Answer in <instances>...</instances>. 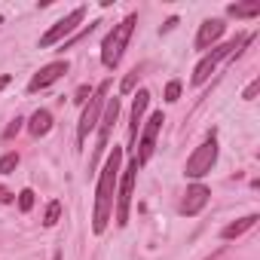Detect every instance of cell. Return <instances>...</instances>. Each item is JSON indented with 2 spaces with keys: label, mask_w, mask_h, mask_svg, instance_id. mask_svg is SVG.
Wrapping results in <instances>:
<instances>
[{
  "label": "cell",
  "mask_w": 260,
  "mask_h": 260,
  "mask_svg": "<svg viewBox=\"0 0 260 260\" xmlns=\"http://www.w3.org/2000/svg\"><path fill=\"white\" fill-rule=\"evenodd\" d=\"M119 166H122V150L113 147V153L107 156L101 175H98V187H95V214H92V230L101 236L110 223L113 214V199H116V181H119Z\"/></svg>",
  "instance_id": "obj_1"
},
{
  "label": "cell",
  "mask_w": 260,
  "mask_h": 260,
  "mask_svg": "<svg viewBox=\"0 0 260 260\" xmlns=\"http://www.w3.org/2000/svg\"><path fill=\"white\" fill-rule=\"evenodd\" d=\"M135 25H138V16H125V19H122L119 25H113V31L104 37V43H101V64H104L107 71H113V68L122 61V52H125L128 40H132Z\"/></svg>",
  "instance_id": "obj_2"
},
{
  "label": "cell",
  "mask_w": 260,
  "mask_h": 260,
  "mask_svg": "<svg viewBox=\"0 0 260 260\" xmlns=\"http://www.w3.org/2000/svg\"><path fill=\"white\" fill-rule=\"evenodd\" d=\"M254 37L251 34H245V37H236V40H230V43H223V46H214L211 52H205V58L196 64V71H193V86H202L211 74H214V68L223 61V58H236V55H242V49L251 43Z\"/></svg>",
  "instance_id": "obj_3"
},
{
  "label": "cell",
  "mask_w": 260,
  "mask_h": 260,
  "mask_svg": "<svg viewBox=\"0 0 260 260\" xmlns=\"http://www.w3.org/2000/svg\"><path fill=\"white\" fill-rule=\"evenodd\" d=\"M135 178H138V166L132 159L125 169H119V181H116V199H113L116 226H125L128 223V205H132V193H135Z\"/></svg>",
  "instance_id": "obj_4"
},
{
  "label": "cell",
  "mask_w": 260,
  "mask_h": 260,
  "mask_svg": "<svg viewBox=\"0 0 260 260\" xmlns=\"http://www.w3.org/2000/svg\"><path fill=\"white\" fill-rule=\"evenodd\" d=\"M107 92H110V80H104V83L92 92V98L86 101V107H83V116H80V125H77V144H80V147L86 144L89 132H92V128L98 125V119H101V110H104Z\"/></svg>",
  "instance_id": "obj_5"
},
{
  "label": "cell",
  "mask_w": 260,
  "mask_h": 260,
  "mask_svg": "<svg viewBox=\"0 0 260 260\" xmlns=\"http://www.w3.org/2000/svg\"><path fill=\"white\" fill-rule=\"evenodd\" d=\"M214 162H217V141H214V135H211L208 141H202V144L187 156L184 175H187V178H205V175L214 169Z\"/></svg>",
  "instance_id": "obj_6"
},
{
  "label": "cell",
  "mask_w": 260,
  "mask_h": 260,
  "mask_svg": "<svg viewBox=\"0 0 260 260\" xmlns=\"http://www.w3.org/2000/svg\"><path fill=\"white\" fill-rule=\"evenodd\" d=\"M83 19H86V7L71 10L64 19H58V22H55V25H52V28L40 37V49H49V46H55V43H61V40L68 43V37H71V34L83 25Z\"/></svg>",
  "instance_id": "obj_7"
},
{
  "label": "cell",
  "mask_w": 260,
  "mask_h": 260,
  "mask_svg": "<svg viewBox=\"0 0 260 260\" xmlns=\"http://www.w3.org/2000/svg\"><path fill=\"white\" fill-rule=\"evenodd\" d=\"M162 122H166L162 110H156V113H153V116L144 122V128H141V138H138V147H135V166H138V169L150 162V156H153V147H156V135H159Z\"/></svg>",
  "instance_id": "obj_8"
},
{
  "label": "cell",
  "mask_w": 260,
  "mask_h": 260,
  "mask_svg": "<svg viewBox=\"0 0 260 260\" xmlns=\"http://www.w3.org/2000/svg\"><path fill=\"white\" fill-rule=\"evenodd\" d=\"M116 119H119V98H110V95H107V101H104V116L98 119V147H95L92 166H95V159L104 153V147H107V138H110V132H113Z\"/></svg>",
  "instance_id": "obj_9"
},
{
  "label": "cell",
  "mask_w": 260,
  "mask_h": 260,
  "mask_svg": "<svg viewBox=\"0 0 260 260\" xmlns=\"http://www.w3.org/2000/svg\"><path fill=\"white\" fill-rule=\"evenodd\" d=\"M71 71V64L68 61H52V64H46V68H40L34 77H31V83H28V92H40V89H49L52 83H58L64 74Z\"/></svg>",
  "instance_id": "obj_10"
},
{
  "label": "cell",
  "mask_w": 260,
  "mask_h": 260,
  "mask_svg": "<svg viewBox=\"0 0 260 260\" xmlns=\"http://www.w3.org/2000/svg\"><path fill=\"white\" fill-rule=\"evenodd\" d=\"M223 31H226L223 19H205V22L199 25V34H196V49H199V52L214 49V46H217V40L223 37Z\"/></svg>",
  "instance_id": "obj_11"
},
{
  "label": "cell",
  "mask_w": 260,
  "mask_h": 260,
  "mask_svg": "<svg viewBox=\"0 0 260 260\" xmlns=\"http://www.w3.org/2000/svg\"><path fill=\"white\" fill-rule=\"evenodd\" d=\"M208 196H211V190H208L205 184H193V187H187L184 202H181V214H184V217H196V214L208 205Z\"/></svg>",
  "instance_id": "obj_12"
},
{
  "label": "cell",
  "mask_w": 260,
  "mask_h": 260,
  "mask_svg": "<svg viewBox=\"0 0 260 260\" xmlns=\"http://www.w3.org/2000/svg\"><path fill=\"white\" fill-rule=\"evenodd\" d=\"M147 104H150V92H147V89H138L135 104H132V122H128V138H132V144L138 141V132H141V116H144Z\"/></svg>",
  "instance_id": "obj_13"
},
{
  "label": "cell",
  "mask_w": 260,
  "mask_h": 260,
  "mask_svg": "<svg viewBox=\"0 0 260 260\" xmlns=\"http://www.w3.org/2000/svg\"><path fill=\"white\" fill-rule=\"evenodd\" d=\"M49 128H52V113L49 110H34L31 113V122H28V132L34 135V138H43V135H49Z\"/></svg>",
  "instance_id": "obj_14"
},
{
  "label": "cell",
  "mask_w": 260,
  "mask_h": 260,
  "mask_svg": "<svg viewBox=\"0 0 260 260\" xmlns=\"http://www.w3.org/2000/svg\"><path fill=\"white\" fill-rule=\"evenodd\" d=\"M254 223H257V214H248V217H242V220H236V223H226V226L220 230V239H226V242H230V239H239V236L248 233Z\"/></svg>",
  "instance_id": "obj_15"
},
{
  "label": "cell",
  "mask_w": 260,
  "mask_h": 260,
  "mask_svg": "<svg viewBox=\"0 0 260 260\" xmlns=\"http://www.w3.org/2000/svg\"><path fill=\"white\" fill-rule=\"evenodd\" d=\"M226 13L236 19H254V16H260V4H230Z\"/></svg>",
  "instance_id": "obj_16"
},
{
  "label": "cell",
  "mask_w": 260,
  "mask_h": 260,
  "mask_svg": "<svg viewBox=\"0 0 260 260\" xmlns=\"http://www.w3.org/2000/svg\"><path fill=\"white\" fill-rule=\"evenodd\" d=\"M61 217V202H49L46 205V214H43V226H55Z\"/></svg>",
  "instance_id": "obj_17"
},
{
  "label": "cell",
  "mask_w": 260,
  "mask_h": 260,
  "mask_svg": "<svg viewBox=\"0 0 260 260\" xmlns=\"http://www.w3.org/2000/svg\"><path fill=\"white\" fill-rule=\"evenodd\" d=\"M19 166V153H7L0 159V175H13V169Z\"/></svg>",
  "instance_id": "obj_18"
},
{
  "label": "cell",
  "mask_w": 260,
  "mask_h": 260,
  "mask_svg": "<svg viewBox=\"0 0 260 260\" xmlns=\"http://www.w3.org/2000/svg\"><path fill=\"white\" fill-rule=\"evenodd\" d=\"M31 208H34V190H22V193H19V211L28 214Z\"/></svg>",
  "instance_id": "obj_19"
},
{
  "label": "cell",
  "mask_w": 260,
  "mask_h": 260,
  "mask_svg": "<svg viewBox=\"0 0 260 260\" xmlns=\"http://www.w3.org/2000/svg\"><path fill=\"white\" fill-rule=\"evenodd\" d=\"M138 77H141V74H138V68H135L132 74H128V77L122 80V86H119V92H122V95H125V92H132V89L138 86Z\"/></svg>",
  "instance_id": "obj_20"
},
{
  "label": "cell",
  "mask_w": 260,
  "mask_h": 260,
  "mask_svg": "<svg viewBox=\"0 0 260 260\" xmlns=\"http://www.w3.org/2000/svg\"><path fill=\"white\" fill-rule=\"evenodd\" d=\"M22 122H25V119H22V116H16V119L7 125V132H4V138H7V141H10V138H16V135L22 132Z\"/></svg>",
  "instance_id": "obj_21"
},
{
  "label": "cell",
  "mask_w": 260,
  "mask_h": 260,
  "mask_svg": "<svg viewBox=\"0 0 260 260\" xmlns=\"http://www.w3.org/2000/svg\"><path fill=\"white\" fill-rule=\"evenodd\" d=\"M178 98H181V83L172 80V83L166 86V101H178Z\"/></svg>",
  "instance_id": "obj_22"
},
{
  "label": "cell",
  "mask_w": 260,
  "mask_h": 260,
  "mask_svg": "<svg viewBox=\"0 0 260 260\" xmlns=\"http://www.w3.org/2000/svg\"><path fill=\"white\" fill-rule=\"evenodd\" d=\"M92 92H95V89H89V86H80V89H77V95H74V101H77V104H86V101L92 98Z\"/></svg>",
  "instance_id": "obj_23"
},
{
  "label": "cell",
  "mask_w": 260,
  "mask_h": 260,
  "mask_svg": "<svg viewBox=\"0 0 260 260\" xmlns=\"http://www.w3.org/2000/svg\"><path fill=\"white\" fill-rule=\"evenodd\" d=\"M257 92H260V80H254V83L242 92V98H245V101H254V98H257Z\"/></svg>",
  "instance_id": "obj_24"
},
{
  "label": "cell",
  "mask_w": 260,
  "mask_h": 260,
  "mask_svg": "<svg viewBox=\"0 0 260 260\" xmlns=\"http://www.w3.org/2000/svg\"><path fill=\"white\" fill-rule=\"evenodd\" d=\"M10 83H13V77H10V74H0V92H4Z\"/></svg>",
  "instance_id": "obj_25"
},
{
  "label": "cell",
  "mask_w": 260,
  "mask_h": 260,
  "mask_svg": "<svg viewBox=\"0 0 260 260\" xmlns=\"http://www.w3.org/2000/svg\"><path fill=\"white\" fill-rule=\"evenodd\" d=\"M0 202H13V193L7 187H0Z\"/></svg>",
  "instance_id": "obj_26"
},
{
  "label": "cell",
  "mask_w": 260,
  "mask_h": 260,
  "mask_svg": "<svg viewBox=\"0 0 260 260\" xmlns=\"http://www.w3.org/2000/svg\"><path fill=\"white\" fill-rule=\"evenodd\" d=\"M52 260H61V254H58V251H55V254H52Z\"/></svg>",
  "instance_id": "obj_27"
},
{
  "label": "cell",
  "mask_w": 260,
  "mask_h": 260,
  "mask_svg": "<svg viewBox=\"0 0 260 260\" xmlns=\"http://www.w3.org/2000/svg\"><path fill=\"white\" fill-rule=\"evenodd\" d=\"M0 25H4V16H0Z\"/></svg>",
  "instance_id": "obj_28"
}]
</instances>
